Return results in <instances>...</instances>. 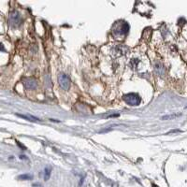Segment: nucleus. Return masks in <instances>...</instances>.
<instances>
[{
  "instance_id": "obj_12",
  "label": "nucleus",
  "mask_w": 187,
  "mask_h": 187,
  "mask_svg": "<svg viewBox=\"0 0 187 187\" xmlns=\"http://www.w3.org/2000/svg\"><path fill=\"white\" fill-rule=\"evenodd\" d=\"M17 143H18V145H19L20 147H22V150H26V147L23 146V145H22V144H21V143H20L19 141H17Z\"/></svg>"
},
{
  "instance_id": "obj_9",
  "label": "nucleus",
  "mask_w": 187,
  "mask_h": 187,
  "mask_svg": "<svg viewBox=\"0 0 187 187\" xmlns=\"http://www.w3.org/2000/svg\"><path fill=\"white\" fill-rule=\"evenodd\" d=\"M181 116V114H172V115H167V116H163L162 120H169V119H174L177 117Z\"/></svg>"
},
{
  "instance_id": "obj_11",
  "label": "nucleus",
  "mask_w": 187,
  "mask_h": 187,
  "mask_svg": "<svg viewBox=\"0 0 187 187\" xmlns=\"http://www.w3.org/2000/svg\"><path fill=\"white\" fill-rule=\"evenodd\" d=\"M0 51H5V48H4V45L0 42Z\"/></svg>"
},
{
  "instance_id": "obj_5",
  "label": "nucleus",
  "mask_w": 187,
  "mask_h": 187,
  "mask_svg": "<svg viewBox=\"0 0 187 187\" xmlns=\"http://www.w3.org/2000/svg\"><path fill=\"white\" fill-rule=\"evenodd\" d=\"M128 30H129V26H128L127 22H125L122 23V25L119 26L118 28H117V34L124 36V35H125L128 32Z\"/></svg>"
},
{
  "instance_id": "obj_7",
  "label": "nucleus",
  "mask_w": 187,
  "mask_h": 187,
  "mask_svg": "<svg viewBox=\"0 0 187 187\" xmlns=\"http://www.w3.org/2000/svg\"><path fill=\"white\" fill-rule=\"evenodd\" d=\"M154 69H155V72L159 75V76H162L164 74V67H163V65L159 62L155 63L154 65Z\"/></svg>"
},
{
  "instance_id": "obj_1",
  "label": "nucleus",
  "mask_w": 187,
  "mask_h": 187,
  "mask_svg": "<svg viewBox=\"0 0 187 187\" xmlns=\"http://www.w3.org/2000/svg\"><path fill=\"white\" fill-rule=\"evenodd\" d=\"M124 100L126 104H128L129 106H138L140 103V97L136 93H129L126 94V95L124 96Z\"/></svg>"
},
{
  "instance_id": "obj_10",
  "label": "nucleus",
  "mask_w": 187,
  "mask_h": 187,
  "mask_svg": "<svg viewBox=\"0 0 187 187\" xmlns=\"http://www.w3.org/2000/svg\"><path fill=\"white\" fill-rule=\"evenodd\" d=\"M50 176H51V170L49 169H44V180L45 181H48L49 180V178H50Z\"/></svg>"
},
{
  "instance_id": "obj_6",
  "label": "nucleus",
  "mask_w": 187,
  "mask_h": 187,
  "mask_svg": "<svg viewBox=\"0 0 187 187\" xmlns=\"http://www.w3.org/2000/svg\"><path fill=\"white\" fill-rule=\"evenodd\" d=\"M18 117H21V118H23L27 121H30V122H35V121H40L38 118L35 116H32V115H23V114H16Z\"/></svg>"
},
{
  "instance_id": "obj_2",
  "label": "nucleus",
  "mask_w": 187,
  "mask_h": 187,
  "mask_svg": "<svg viewBox=\"0 0 187 187\" xmlns=\"http://www.w3.org/2000/svg\"><path fill=\"white\" fill-rule=\"evenodd\" d=\"M58 82L60 87L63 90H68L70 88V84H71V82H70V78L66 75V74H60L58 77Z\"/></svg>"
},
{
  "instance_id": "obj_13",
  "label": "nucleus",
  "mask_w": 187,
  "mask_h": 187,
  "mask_svg": "<svg viewBox=\"0 0 187 187\" xmlns=\"http://www.w3.org/2000/svg\"><path fill=\"white\" fill-rule=\"evenodd\" d=\"M20 158H21V159H26V156H25V155H21Z\"/></svg>"
},
{
  "instance_id": "obj_8",
  "label": "nucleus",
  "mask_w": 187,
  "mask_h": 187,
  "mask_svg": "<svg viewBox=\"0 0 187 187\" xmlns=\"http://www.w3.org/2000/svg\"><path fill=\"white\" fill-rule=\"evenodd\" d=\"M18 179L22 180V181H29V180L33 179V176L31 174H22V175L18 176Z\"/></svg>"
},
{
  "instance_id": "obj_4",
  "label": "nucleus",
  "mask_w": 187,
  "mask_h": 187,
  "mask_svg": "<svg viewBox=\"0 0 187 187\" xmlns=\"http://www.w3.org/2000/svg\"><path fill=\"white\" fill-rule=\"evenodd\" d=\"M22 83H23V85H25V87L26 89H29V90H35L37 88V86H38L37 82L34 79H31V78L25 79L22 81Z\"/></svg>"
},
{
  "instance_id": "obj_3",
  "label": "nucleus",
  "mask_w": 187,
  "mask_h": 187,
  "mask_svg": "<svg viewBox=\"0 0 187 187\" xmlns=\"http://www.w3.org/2000/svg\"><path fill=\"white\" fill-rule=\"evenodd\" d=\"M22 22L21 14L17 10H12L10 14V22L13 27H16L20 26V23Z\"/></svg>"
}]
</instances>
